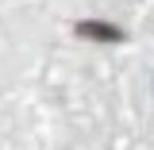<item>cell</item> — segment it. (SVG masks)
Returning a JSON list of instances; mask_svg holds the SVG:
<instances>
[{"mask_svg":"<svg viewBox=\"0 0 154 150\" xmlns=\"http://www.w3.org/2000/svg\"><path fill=\"white\" fill-rule=\"evenodd\" d=\"M77 35L89 38V42H108V46H119L123 42V27H116V23H108V19H81L77 23Z\"/></svg>","mask_w":154,"mask_h":150,"instance_id":"1","label":"cell"}]
</instances>
